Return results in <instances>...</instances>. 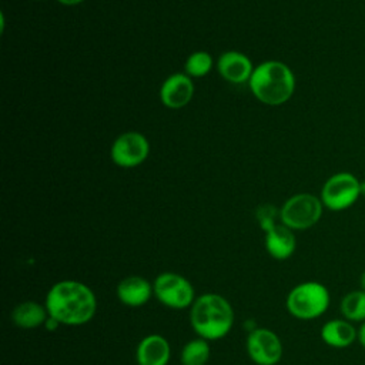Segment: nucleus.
<instances>
[{
	"mask_svg": "<svg viewBox=\"0 0 365 365\" xmlns=\"http://www.w3.org/2000/svg\"><path fill=\"white\" fill-rule=\"evenodd\" d=\"M44 305L48 317L60 325L80 327L94 318L97 298L87 284L76 279H61L50 287Z\"/></svg>",
	"mask_w": 365,
	"mask_h": 365,
	"instance_id": "obj_1",
	"label": "nucleus"
},
{
	"mask_svg": "<svg viewBox=\"0 0 365 365\" xmlns=\"http://www.w3.org/2000/svg\"><path fill=\"white\" fill-rule=\"evenodd\" d=\"M190 324L197 336L218 341L230 334L234 325V309L230 301L215 292L195 298L190 308Z\"/></svg>",
	"mask_w": 365,
	"mask_h": 365,
	"instance_id": "obj_2",
	"label": "nucleus"
},
{
	"mask_svg": "<svg viewBox=\"0 0 365 365\" xmlns=\"http://www.w3.org/2000/svg\"><path fill=\"white\" fill-rule=\"evenodd\" d=\"M252 94L262 103L279 106L288 101L295 90V77L282 61H264L254 68L250 78Z\"/></svg>",
	"mask_w": 365,
	"mask_h": 365,
	"instance_id": "obj_3",
	"label": "nucleus"
},
{
	"mask_svg": "<svg viewBox=\"0 0 365 365\" xmlns=\"http://www.w3.org/2000/svg\"><path fill=\"white\" fill-rule=\"evenodd\" d=\"M328 288L318 281L297 284L285 298L287 311L297 319L311 321L324 315L329 307Z\"/></svg>",
	"mask_w": 365,
	"mask_h": 365,
	"instance_id": "obj_4",
	"label": "nucleus"
},
{
	"mask_svg": "<svg viewBox=\"0 0 365 365\" xmlns=\"http://www.w3.org/2000/svg\"><path fill=\"white\" fill-rule=\"evenodd\" d=\"M324 204L319 197L309 192H299L289 197L279 208V221L292 231H302L314 227L322 217Z\"/></svg>",
	"mask_w": 365,
	"mask_h": 365,
	"instance_id": "obj_5",
	"label": "nucleus"
},
{
	"mask_svg": "<svg viewBox=\"0 0 365 365\" xmlns=\"http://www.w3.org/2000/svg\"><path fill=\"white\" fill-rule=\"evenodd\" d=\"M153 289L157 301L171 309L191 308L197 298L194 285L184 275L171 271L157 275Z\"/></svg>",
	"mask_w": 365,
	"mask_h": 365,
	"instance_id": "obj_6",
	"label": "nucleus"
},
{
	"mask_svg": "<svg viewBox=\"0 0 365 365\" xmlns=\"http://www.w3.org/2000/svg\"><path fill=\"white\" fill-rule=\"evenodd\" d=\"M361 180L352 173L332 174L322 185L321 201L324 208L331 211H344L352 207L361 197Z\"/></svg>",
	"mask_w": 365,
	"mask_h": 365,
	"instance_id": "obj_7",
	"label": "nucleus"
},
{
	"mask_svg": "<svg viewBox=\"0 0 365 365\" xmlns=\"http://www.w3.org/2000/svg\"><path fill=\"white\" fill-rule=\"evenodd\" d=\"M245 348L255 365H277L284 354L279 336L269 328L257 327L248 332Z\"/></svg>",
	"mask_w": 365,
	"mask_h": 365,
	"instance_id": "obj_8",
	"label": "nucleus"
},
{
	"mask_svg": "<svg viewBox=\"0 0 365 365\" xmlns=\"http://www.w3.org/2000/svg\"><path fill=\"white\" fill-rule=\"evenodd\" d=\"M150 153L147 138L135 131H128L118 135L111 145V160L124 168H131L141 164Z\"/></svg>",
	"mask_w": 365,
	"mask_h": 365,
	"instance_id": "obj_9",
	"label": "nucleus"
},
{
	"mask_svg": "<svg viewBox=\"0 0 365 365\" xmlns=\"http://www.w3.org/2000/svg\"><path fill=\"white\" fill-rule=\"evenodd\" d=\"M118 301L130 308L145 305L154 295L153 284L141 275H128L123 278L115 288Z\"/></svg>",
	"mask_w": 365,
	"mask_h": 365,
	"instance_id": "obj_10",
	"label": "nucleus"
},
{
	"mask_svg": "<svg viewBox=\"0 0 365 365\" xmlns=\"http://www.w3.org/2000/svg\"><path fill=\"white\" fill-rule=\"evenodd\" d=\"M194 96V86L190 76L182 73L171 74L160 88V98L168 108L187 106Z\"/></svg>",
	"mask_w": 365,
	"mask_h": 365,
	"instance_id": "obj_11",
	"label": "nucleus"
},
{
	"mask_svg": "<svg viewBox=\"0 0 365 365\" xmlns=\"http://www.w3.org/2000/svg\"><path fill=\"white\" fill-rule=\"evenodd\" d=\"M170 358V342L160 334L144 336L135 348V361L138 365H168Z\"/></svg>",
	"mask_w": 365,
	"mask_h": 365,
	"instance_id": "obj_12",
	"label": "nucleus"
},
{
	"mask_svg": "<svg viewBox=\"0 0 365 365\" xmlns=\"http://www.w3.org/2000/svg\"><path fill=\"white\" fill-rule=\"evenodd\" d=\"M218 71L222 78L230 83L250 81L254 71L251 60L240 51H225L218 58Z\"/></svg>",
	"mask_w": 365,
	"mask_h": 365,
	"instance_id": "obj_13",
	"label": "nucleus"
},
{
	"mask_svg": "<svg viewBox=\"0 0 365 365\" xmlns=\"http://www.w3.org/2000/svg\"><path fill=\"white\" fill-rule=\"evenodd\" d=\"M321 339L331 348H346L358 341V329L345 318H334L327 321L319 331Z\"/></svg>",
	"mask_w": 365,
	"mask_h": 365,
	"instance_id": "obj_14",
	"label": "nucleus"
},
{
	"mask_svg": "<svg viewBox=\"0 0 365 365\" xmlns=\"http://www.w3.org/2000/svg\"><path fill=\"white\" fill-rule=\"evenodd\" d=\"M297 248L295 234L284 224H275L265 232V250L275 259L289 258Z\"/></svg>",
	"mask_w": 365,
	"mask_h": 365,
	"instance_id": "obj_15",
	"label": "nucleus"
},
{
	"mask_svg": "<svg viewBox=\"0 0 365 365\" xmlns=\"http://www.w3.org/2000/svg\"><path fill=\"white\" fill-rule=\"evenodd\" d=\"M48 318V312L44 304L36 301H24L17 304L11 311V321L16 327L23 329H34L41 325Z\"/></svg>",
	"mask_w": 365,
	"mask_h": 365,
	"instance_id": "obj_16",
	"label": "nucleus"
},
{
	"mask_svg": "<svg viewBox=\"0 0 365 365\" xmlns=\"http://www.w3.org/2000/svg\"><path fill=\"white\" fill-rule=\"evenodd\" d=\"M342 318L349 322H365V291L355 289L345 294L339 304Z\"/></svg>",
	"mask_w": 365,
	"mask_h": 365,
	"instance_id": "obj_17",
	"label": "nucleus"
},
{
	"mask_svg": "<svg viewBox=\"0 0 365 365\" xmlns=\"http://www.w3.org/2000/svg\"><path fill=\"white\" fill-rule=\"evenodd\" d=\"M210 341L197 336L185 342L180 352V361L181 365H205L210 359L211 348Z\"/></svg>",
	"mask_w": 365,
	"mask_h": 365,
	"instance_id": "obj_18",
	"label": "nucleus"
},
{
	"mask_svg": "<svg viewBox=\"0 0 365 365\" xmlns=\"http://www.w3.org/2000/svg\"><path fill=\"white\" fill-rule=\"evenodd\" d=\"M211 67L212 58L205 51H195L185 61V73L190 77H202L210 73Z\"/></svg>",
	"mask_w": 365,
	"mask_h": 365,
	"instance_id": "obj_19",
	"label": "nucleus"
},
{
	"mask_svg": "<svg viewBox=\"0 0 365 365\" xmlns=\"http://www.w3.org/2000/svg\"><path fill=\"white\" fill-rule=\"evenodd\" d=\"M277 217L279 218V210H277L275 207L269 205V204H265V205H261L258 210H257V220L259 222V227L267 232L268 230H271L277 222Z\"/></svg>",
	"mask_w": 365,
	"mask_h": 365,
	"instance_id": "obj_20",
	"label": "nucleus"
},
{
	"mask_svg": "<svg viewBox=\"0 0 365 365\" xmlns=\"http://www.w3.org/2000/svg\"><path fill=\"white\" fill-rule=\"evenodd\" d=\"M358 342L365 349V322H362L358 328Z\"/></svg>",
	"mask_w": 365,
	"mask_h": 365,
	"instance_id": "obj_21",
	"label": "nucleus"
},
{
	"mask_svg": "<svg viewBox=\"0 0 365 365\" xmlns=\"http://www.w3.org/2000/svg\"><path fill=\"white\" fill-rule=\"evenodd\" d=\"M57 1L64 4V6H74V4H78V3H81L84 0H57Z\"/></svg>",
	"mask_w": 365,
	"mask_h": 365,
	"instance_id": "obj_22",
	"label": "nucleus"
},
{
	"mask_svg": "<svg viewBox=\"0 0 365 365\" xmlns=\"http://www.w3.org/2000/svg\"><path fill=\"white\" fill-rule=\"evenodd\" d=\"M359 289L365 291V271H362V274L359 275Z\"/></svg>",
	"mask_w": 365,
	"mask_h": 365,
	"instance_id": "obj_23",
	"label": "nucleus"
},
{
	"mask_svg": "<svg viewBox=\"0 0 365 365\" xmlns=\"http://www.w3.org/2000/svg\"><path fill=\"white\" fill-rule=\"evenodd\" d=\"M359 190H361V197H365V180H361Z\"/></svg>",
	"mask_w": 365,
	"mask_h": 365,
	"instance_id": "obj_24",
	"label": "nucleus"
}]
</instances>
